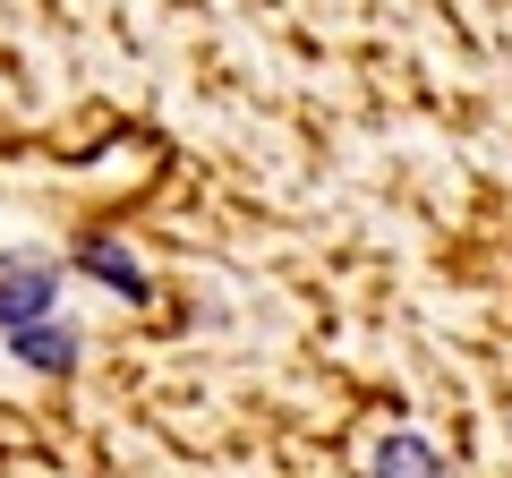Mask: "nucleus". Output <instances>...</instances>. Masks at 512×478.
<instances>
[{"instance_id": "4", "label": "nucleus", "mask_w": 512, "mask_h": 478, "mask_svg": "<svg viewBox=\"0 0 512 478\" xmlns=\"http://www.w3.org/2000/svg\"><path fill=\"white\" fill-rule=\"evenodd\" d=\"M9 342H18L26 368H69V359H77V333H69V325H52V316H43V325H18Z\"/></svg>"}, {"instance_id": "2", "label": "nucleus", "mask_w": 512, "mask_h": 478, "mask_svg": "<svg viewBox=\"0 0 512 478\" xmlns=\"http://www.w3.org/2000/svg\"><path fill=\"white\" fill-rule=\"evenodd\" d=\"M376 478H444L436 444L419 436V427H393V436L376 444Z\"/></svg>"}, {"instance_id": "1", "label": "nucleus", "mask_w": 512, "mask_h": 478, "mask_svg": "<svg viewBox=\"0 0 512 478\" xmlns=\"http://www.w3.org/2000/svg\"><path fill=\"white\" fill-rule=\"evenodd\" d=\"M52 291H60L52 265H9V274H0V325H9V333L43 325V316H52Z\"/></svg>"}, {"instance_id": "3", "label": "nucleus", "mask_w": 512, "mask_h": 478, "mask_svg": "<svg viewBox=\"0 0 512 478\" xmlns=\"http://www.w3.org/2000/svg\"><path fill=\"white\" fill-rule=\"evenodd\" d=\"M77 265H86L94 282H111V291H120V299H146V265L128 257L120 239H86V248H77Z\"/></svg>"}]
</instances>
